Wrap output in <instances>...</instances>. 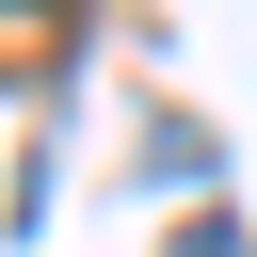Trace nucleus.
<instances>
[{
  "mask_svg": "<svg viewBox=\"0 0 257 257\" xmlns=\"http://www.w3.org/2000/svg\"><path fill=\"white\" fill-rule=\"evenodd\" d=\"M64 48V0H0V64H48Z\"/></svg>",
  "mask_w": 257,
  "mask_h": 257,
  "instance_id": "f257e3e1",
  "label": "nucleus"
},
{
  "mask_svg": "<svg viewBox=\"0 0 257 257\" xmlns=\"http://www.w3.org/2000/svg\"><path fill=\"white\" fill-rule=\"evenodd\" d=\"M177 257H241V241H225V225H193V241H177Z\"/></svg>",
  "mask_w": 257,
  "mask_h": 257,
  "instance_id": "f03ea898",
  "label": "nucleus"
}]
</instances>
